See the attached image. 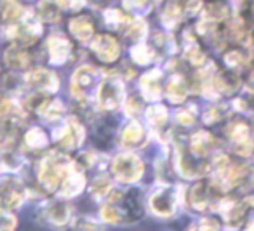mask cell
Returning a JSON list of instances; mask_svg holds the SVG:
<instances>
[{"label":"cell","instance_id":"1","mask_svg":"<svg viewBox=\"0 0 254 231\" xmlns=\"http://www.w3.org/2000/svg\"><path fill=\"white\" fill-rule=\"evenodd\" d=\"M70 158L63 157V155H49L42 160L40 164V172H39V177L40 182L46 186L49 191H54L58 189V186L63 182V179L68 175L70 172Z\"/></svg>","mask_w":254,"mask_h":231},{"label":"cell","instance_id":"30","mask_svg":"<svg viewBox=\"0 0 254 231\" xmlns=\"http://www.w3.org/2000/svg\"><path fill=\"white\" fill-rule=\"evenodd\" d=\"M253 148H254V143L251 141V137H244V139H239V141H233V151L240 157H249L253 153Z\"/></svg>","mask_w":254,"mask_h":231},{"label":"cell","instance_id":"38","mask_svg":"<svg viewBox=\"0 0 254 231\" xmlns=\"http://www.w3.org/2000/svg\"><path fill=\"white\" fill-rule=\"evenodd\" d=\"M105 18H106V23H108L110 26H120L122 23H126L127 21V18L122 14L120 11H106V14H105Z\"/></svg>","mask_w":254,"mask_h":231},{"label":"cell","instance_id":"43","mask_svg":"<svg viewBox=\"0 0 254 231\" xmlns=\"http://www.w3.org/2000/svg\"><path fill=\"white\" fill-rule=\"evenodd\" d=\"M127 113H131V115H136L138 112H141V101L136 98H129L127 99Z\"/></svg>","mask_w":254,"mask_h":231},{"label":"cell","instance_id":"5","mask_svg":"<svg viewBox=\"0 0 254 231\" xmlns=\"http://www.w3.org/2000/svg\"><path fill=\"white\" fill-rule=\"evenodd\" d=\"M23 196H25V189H23L21 182L18 179L4 177L0 179V207H16L21 203Z\"/></svg>","mask_w":254,"mask_h":231},{"label":"cell","instance_id":"37","mask_svg":"<svg viewBox=\"0 0 254 231\" xmlns=\"http://www.w3.org/2000/svg\"><path fill=\"white\" fill-rule=\"evenodd\" d=\"M225 63L228 68H239L244 64V56L239 51H230V53L225 54Z\"/></svg>","mask_w":254,"mask_h":231},{"label":"cell","instance_id":"46","mask_svg":"<svg viewBox=\"0 0 254 231\" xmlns=\"http://www.w3.org/2000/svg\"><path fill=\"white\" fill-rule=\"evenodd\" d=\"M77 228H89V230H96V226L91 223V221H84V219H78L77 221Z\"/></svg>","mask_w":254,"mask_h":231},{"label":"cell","instance_id":"17","mask_svg":"<svg viewBox=\"0 0 254 231\" xmlns=\"http://www.w3.org/2000/svg\"><path fill=\"white\" fill-rule=\"evenodd\" d=\"M143 137H145V130H143L141 123L138 122H129L124 129L122 134V143L126 146H138V144L143 143Z\"/></svg>","mask_w":254,"mask_h":231},{"label":"cell","instance_id":"10","mask_svg":"<svg viewBox=\"0 0 254 231\" xmlns=\"http://www.w3.org/2000/svg\"><path fill=\"white\" fill-rule=\"evenodd\" d=\"M47 47H49V56L51 61L56 64H61L68 59L71 53V44L68 39H64L63 35H54L49 39L47 42Z\"/></svg>","mask_w":254,"mask_h":231},{"label":"cell","instance_id":"28","mask_svg":"<svg viewBox=\"0 0 254 231\" xmlns=\"http://www.w3.org/2000/svg\"><path fill=\"white\" fill-rule=\"evenodd\" d=\"M40 14H42V18L46 19V21H58L60 19V11H58V4H54V2H42L40 4Z\"/></svg>","mask_w":254,"mask_h":231},{"label":"cell","instance_id":"12","mask_svg":"<svg viewBox=\"0 0 254 231\" xmlns=\"http://www.w3.org/2000/svg\"><path fill=\"white\" fill-rule=\"evenodd\" d=\"M141 92L145 99H159L160 96V71L152 70L141 77Z\"/></svg>","mask_w":254,"mask_h":231},{"label":"cell","instance_id":"44","mask_svg":"<svg viewBox=\"0 0 254 231\" xmlns=\"http://www.w3.org/2000/svg\"><path fill=\"white\" fill-rule=\"evenodd\" d=\"M219 228V223L214 219H204L198 226V230H218Z\"/></svg>","mask_w":254,"mask_h":231},{"label":"cell","instance_id":"23","mask_svg":"<svg viewBox=\"0 0 254 231\" xmlns=\"http://www.w3.org/2000/svg\"><path fill=\"white\" fill-rule=\"evenodd\" d=\"M0 12L9 21H16V19H19L25 14V9L18 4V0H4L2 7H0Z\"/></svg>","mask_w":254,"mask_h":231},{"label":"cell","instance_id":"6","mask_svg":"<svg viewBox=\"0 0 254 231\" xmlns=\"http://www.w3.org/2000/svg\"><path fill=\"white\" fill-rule=\"evenodd\" d=\"M84 127L77 122L75 118H70L68 123L60 130L56 132V139L64 150H75L77 146H80L82 141H84Z\"/></svg>","mask_w":254,"mask_h":231},{"label":"cell","instance_id":"14","mask_svg":"<svg viewBox=\"0 0 254 231\" xmlns=\"http://www.w3.org/2000/svg\"><path fill=\"white\" fill-rule=\"evenodd\" d=\"M5 63L11 70H25L30 64V56L23 47L12 46L5 51Z\"/></svg>","mask_w":254,"mask_h":231},{"label":"cell","instance_id":"21","mask_svg":"<svg viewBox=\"0 0 254 231\" xmlns=\"http://www.w3.org/2000/svg\"><path fill=\"white\" fill-rule=\"evenodd\" d=\"M214 84L221 92H225V94H232V92H235L237 89H239L240 80L233 71H225V73H219L218 77H216Z\"/></svg>","mask_w":254,"mask_h":231},{"label":"cell","instance_id":"22","mask_svg":"<svg viewBox=\"0 0 254 231\" xmlns=\"http://www.w3.org/2000/svg\"><path fill=\"white\" fill-rule=\"evenodd\" d=\"M39 113L46 120L60 118L61 113H63V105H61L58 99H53V101H42V103H40Z\"/></svg>","mask_w":254,"mask_h":231},{"label":"cell","instance_id":"39","mask_svg":"<svg viewBox=\"0 0 254 231\" xmlns=\"http://www.w3.org/2000/svg\"><path fill=\"white\" fill-rule=\"evenodd\" d=\"M91 191H92V195H94V196L101 198V196H105L106 193L110 191V182L106 181V179H101V181L98 179V181H96L94 184H92Z\"/></svg>","mask_w":254,"mask_h":231},{"label":"cell","instance_id":"29","mask_svg":"<svg viewBox=\"0 0 254 231\" xmlns=\"http://www.w3.org/2000/svg\"><path fill=\"white\" fill-rule=\"evenodd\" d=\"M180 19H181L180 7H178L174 2H169V4L166 5V9H164V21H166V25L174 26Z\"/></svg>","mask_w":254,"mask_h":231},{"label":"cell","instance_id":"18","mask_svg":"<svg viewBox=\"0 0 254 231\" xmlns=\"http://www.w3.org/2000/svg\"><path fill=\"white\" fill-rule=\"evenodd\" d=\"M126 198H124V205L127 209V214L131 219H139L143 216V202H141V196H139L138 189H131V191H127Z\"/></svg>","mask_w":254,"mask_h":231},{"label":"cell","instance_id":"32","mask_svg":"<svg viewBox=\"0 0 254 231\" xmlns=\"http://www.w3.org/2000/svg\"><path fill=\"white\" fill-rule=\"evenodd\" d=\"M101 219L105 221V223L117 224L122 221V216H120V210H117L113 205H105L101 209Z\"/></svg>","mask_w":254,"mask_h":231},{"label":"cell","instance_id":"8","mask_svg":"<svg viewBox=\"0 0 254 231\" xmlns=\"http://www.w3.org/2000/svg\"><path fill=\"white\" fill-rule=\"evenodd\" d=\"M150 205L152 210L159 216H171L176 205V196L171 188H160L150 196Z\"/></svg>","mask_w":254,"mask_h":231},{"label":"cell","instance_id":"4","mask_svg":"<svg viewBox=\"0 0 254 231\" xmlns=\"http://www.w3.org/2000/svg\"><path fill=\"white\" fill-rule=\"evenodd\" d=\"M98 101L103 110L112 112L117 110L124 101V87L122 82L117 78H108L98 87Z\"/></svg>","mask_w":254,"mask_h":231},{"label":"cell","instance_id":"24","mask_svg":"<svg viewBox=\"0 0 254 231\" xmlns=\"http://www.w3.org/2000/svg\"><path fill=\"white\" fill-rule=\"evenodd\" d=\"M25 141L30 148H33V150H40V148H44L47 144V136L40 127H33V129H30L28 132H26Z\"/></svg>","mask_w":254,"mask_h":231},{"label":"cell","instance_id":"47","mask_svg":"<svg viewBox=\"0 0 254 231\" xmlns=\"http://www.w3.org/2000/svg\"><path fill=\"white\" fill-rule=\"evenodd\" d=\"M126 4L129 7H143L145 5V0H126Z\"/></svg>","mask_w":254,"mask_h":231},{"label":"cell","instance_id":"7","mask_svg":"<svg viewBox=\"0 0 254 231\" xmlns=\"http://www.w3.org/2000/svg\"><path fill=\"white\" fill-rule=\"evenodd\" d=\"M92 51L94 54L103 61V63H113L120 56V46L113 37L110 35H99L92 42Z\"/></svg>","mask_w":254,"mask_h":231},{"label":"cell","instance_id":"26","mask_svg":"<svg viewBox=\"0 0 254 231\" xmlns=\"http://www.w3.org/2000/svg\"><path fill=\"white\" fill-rule=\"evenodd\" d=\"M131 56H132V59H134L138 64H148L150 61L153 59L152 51H150V47L145 46V44H138V46L132 47Z\"/></svg>","mask_w":254,"mask_h":231},{"label":"cell","instance_id":"34","mask_svg":"<svg viewBox=\"0 0 254 231\" xmlns=\"http://www.w3.org/2000/svg\"><path fill=\"white\" fill-rule=\"evenodd\" d=\"M18 219L9 210H0V230H14Z\"/></svg>","mask_w":254,"mask_h":231},{"label":"cell","instance_id":"49","mask_svg":"<svg viewBox=\"0 0 254 231\" xmlns=\"http://www.w3.org/2000/svg\"><path fill=\"white\" fill-rule=\"evenodd\" d=\"M251 184L254 186V169H253V171H251Z\"/></svg>","mask_w":254,"mask_h":231},{"label":"cell","instance_id":"36","mask_svg":"<svg viewBox=\"0 0 254 231\" xmlns=\"http://www.w3.org/2000/svg\"><path fill=\"white\" fill-rule=\"evenodd\" d=\"M205 19H212V21H216V19H221L226 16V7L223 4H211L207 7V12H205Z\"/></svg>","mask_w":254,"mask_h":231},{"label":"cell","instance_id":"35","mask_svg":"<svg viewBox=\"0 0 254 231\" xmlns=\"http://www.w3.org/2000/svg\"><path fill=\"white\" fill-rule=\"evenodd\" d=\"M185 56H187V59L190 61L191 64H202L205 61V56H204V53H202L200 49H198L197 46H193V47H188L187 51H185Z\"/></svg>","mask_w":254,"mask_h":231},{"label":"cell","instance_id":"20","mask_svg":"<svg viewBox=\"0 0 254 231\" xmlns=\"http://www.w3.org/2000/svg\"><path fill=\"white\" fill-rule=\"evenodd\" d=\"M47 219H49L51 223L58 224V226L66 224L68 219H70V209H68V205L63 202L51 203V205L47 207Z\"/></svg>","mask_w":254,"mask_h":231},{"label":"cell","instance_id":"9","mask_svg":"<svg viewBox=\"0 0 254 231\" xmlns=\"http://www.w3.org/2000/svg\"><path fill=\"white\" fill-rule=\"evenodd\" d=\"M28 84H32L33 87L40 89V91H47V92H54L60 87V80H58L56 75L49 70H44V68L33 70L28 75Z\"/></svg>","mask_w":254,"mask_h":231},{"label":"cell","instance_id":"42","mask_svg":"<svg viewBox=\"0 0 254 231\" xmlns=\"http://www.w3.org/2000/svg\"><path fill=\"white\" fill-rule=\"evenodd\" d=\"M56 4L64 9H73L75 11V9H80L85 4V0H58Z\"/></svg>","mask_w":254,"mask_h":231},{"label":"cell","instance_id":"16","mask_svg":"<svg viewBox=\"0 0 254 231\" xmlns=\"http://www.w3.org/2000/svg\"><path fill=\"white\" fill-rule=\"evenodd\" d=\"M167 99H171V103H183L187 99V85H185L183 78L180 75H174L169 78L166 87Z\"/></svg>","mask_w":254,"mask_h":231},{"label":"cell","instance_id":"31","mask_svg":"<svg viewBox=\"0 0 254 231\" xmlns=\"http://www.w3.org/2000/svg\"><path fill=\"white\" fill-rule=\"evenodd\" d=\"M228 136L232 137V141L244 139V137L249 136V127H247L244 122H235L228 127Z\"/></svg>","mask_w":254,"mask_h":231},{"label":"cell","instance_id":"45","mask_svg":"<svg viewBox=\"0 0 254 231\" xmlns=\"http://www.w3.org/2000/svg\"><path fill=\"white\" fill-rule=\"evenodd\" d=\"M209 115H205V122H214V120H218L219 118V115H218V110H209Z\"/></svg>","mask_w":254,"mask_h":231},{"label":"cell","instance_id":"11","mask_svg":"<svg viewBox=\"0 0 254 231\" xmlns=\"http://www.w3.org/2000/svg\"><path fill=\"white\" fill-rule=\"evenodd\" d=\"M68 28H70L71 35H73L78 42H85V40H89L92 37V32H94L92 21L87 18V16H77V18L70 19Z\"/></svg>","mask_w":254,"mask_h":231},{"label":"cell","instance_id":"27","mask_svg":"<svg viewBox=\"0 0 254 231\" xmlns=\"http://www.w3.org/2000/svg\"><path fill=\"white\" fill-rule=\"evenodd\" d=\"M146 116H148L150 123H152L153 127H162L164 123H166L167 120V110L164 108V106L157 105V106H152V108L148 110V113H146Z\"/></svg>","mask_w":254,"mask_h":231},{"label":"cell","instance_id":"48","mask_svg":"<svg viewBox=\"0 0 254 231\" xmlns=\"http://www.w3.org/2000/svg\"><path fill=\"white\" fill-rule=\"evenodd\" d=\"M247 85H249L251 91H254V71L249 75V78H247Z\"/></svg>","mask_w":254,"mask_h":231},{"label":"cell","instance_id":"3","mask_svg":"<svg viewBox=\"0 0 254 231\" xmlns=\"http://www.w3.org/2000/svg\"><path fill=\"white\" fill-rule=\"evenodd\" d=\"M96 80H98L96 70H92L91 66H80L71 77V94L78 101L87 103L96 91Z\"/></svg>","mask_w":254,"mask_h":231},{"label":"cell","instance_id":"41","mask_svg":"<svg viewBox=\"0 0 254 231\" xmlns=\"http://www.w3.org/2000/svg\"><path fill=\"white\" fill-rule=\"evenodd\" d=\"M202 7V0H185V12L188 16H193L200 11Z\"/></svg>","mask_w":254,"mask_h":231},{"label":"cell","instance_id":"15","mask_svg":"<svg viewBox=\"0 0 254 231\" xmlns=\"http://www.w3.org/2000/svg\"><path fill=\"white\" fill-rule=\"evenodd\" d=\"M216 146V139L205 130H198L193 137H191V153L197 157H205L212 148Z\"/></svg>","mask_w":254,"mask_h":231},{"label":"cell","instance_id":"19","mask_svg":"<svg viewBox=\"0 0 254 231\" xmlns=\"http://www.w3.org/2000/svg\"><path fill=\"white\" fill-rule=\"evenodd\" d=\"M190 203L198 212H204V210L207 209L209 196H207V184H205V182L200 181L193 186V189H191V193H190Z\"/></svg>","mask_w":254,"mask_h":231},{"label":"cell","instance_id":"40","mask_svg":"<svg viewBox=\"0 0 254 231\" xmlns=\"http://www.w3.org/2000/svg\"><path fill=\"white\" fill-rule=\"evenodd\" d=\"M176 120H178V123H181L183 127H188V125H193L195 116H193V113H190V112L185 110V112H178Z\"/></svg>","mask_w":254,"mask_h":231},{"label":"cell","instance_id":"33","mask_svg":"<svg viewBox=\"0 0 254 231\" xmlns=\"http://www.w3.org/2000/svg\"><path fill=\"white\" fill-rule=\"evenodd\" d=\"M145 33H146V25H145V21H141V19H138V21H134L131 26H129V30H127V35L131 37L132 40H141L143 37H145Z\"/></svg>","mask_w":254,"mask_h":231},{"label":"cell","instance_id":"25","mask_svg":"<svg viewBox=\"0 0 254 231\" xmlns=\"http://www.w3.org/2000/svg\"><path fill=\"white\" fill-rule=\"evenodd\" d=\"M219 212L228 221H235V219H239V216L242 214V207H240L239 202H235V200L225 198L221 202V205H219Z\"/></svg>","mask_w":254,"mask_h":231},{"label":"cell","instance_id":"2","mask_svg":"<svg viewBox=\"0 0 254 231\" xmlns=\"http://www.w3.org/2000/svg\"><path fill=\"white\" fill-rule=\"evenodd\" d=\"M112 171L119 181L136 182L143 174V162L132 153L117 155L112 162Z\"/></svg>","mask_w":254,"mask_h":231},{"label":"cell","instance_id":"13","mask_svg":"<svg viewBox=\"0 0 254 231\" xmlns=\"http://www.w3.org/2000/svg\"><path fill=\"white\" fill-rule=\"evenodd\" d=\"M84 175L80 172H70L66 177L63 179L61 182V188H60V196L63 198H70V196H75L84 189Z\"/></svg>","mask_w":254,"mask_h":231}]
</instances>
